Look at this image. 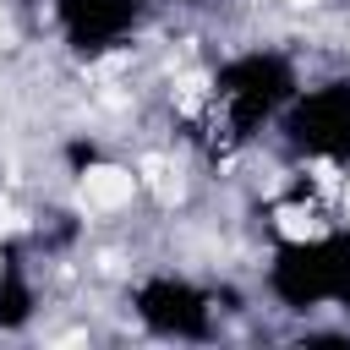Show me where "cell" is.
I'll return each mask as SVG.
<instances>
[{
	"instance_id": "1",
	"label": "cell",
	"mask_w": 350,
	"mask_h": 350,
	"mask_svg": "<svg viewBox=\"0 0 350 350\" xmlns=\"http://www.w3.org/2000/svg\"><path fill=\"white\" fill-rule=\"evenodd\" d=\"M273 290L290 306H317V301H350V235H306L284 241L273 262Z\"/></svg>"
},
{
	"instance_id": "2",
	"label": "cell",
	"mask_w": 350,
	"mask_h": 350,
	"mask_svg": "<svg viewBox=\"0 0 350 350\" xmlns=\"http://www.w3.org/2000/svg\"><path fill=\"white\" fill-rule=\"evenodd\" d=\"M290 98V71H284V60H273V55H246V60H230L219 77H213V104L219 109H230V120L246 131V126H257L268 109H279Z\"/></svg>"
},
{
	"instance_id": "3",
	"label": "cell",
	"mask_w": 350,
	"mask_h": 350,
	"mask_svg": "<svg viewBox=\"0 0 350 350\" xmlns=\"http://www.w3.org/2000/svg\"><path fill=\"white\" fill-rule=\"evenodd\" d=\"M290 142L306 159H339L350 153V88H317L290 109Z\"/></svg>"
},
{
	"instance_id": "4",
	"label": "cell",
	"mask_w": 350,
	"mask_h": 350,
	"mask_svg": "<svg viewBox=\"0 0 350 350\" xmlns=\"http://www.w3.org/2000/svg\"><path fill=\"white\" fill-rule=\"evenodd\" d=\"M60 16L77 49H109L115 38H126L137 5L131 0H60Z\"/></svg>"
},
{
	"instance_id": "5",
	"label": "cell",
	"mask_w": 350,
	"mask_h": 350,
	"mask_svg": "<svg viewBox=\"0 0 350 350\" xmlns=\"http://www.w3.org/2000/svg\"><path fill=\"white\" fill-rule=\"evenodd\" d=\"M142 317L164 334H202V295L175 279H159L142 290Z\"/></svg>"
},
{
	"instance_id": "6",
	"label": "cell",
	"mask_w": 350,
	"mask_h": 350,
	"mask_svg": "<svg viewBox=\"0 0 350 350\" xmlns=\"http://www.w3.org/2000/svg\"><path fill=\"white\" fill-rule=\"evenodd\" d=\"M82 197H88V208H120V202L137 197V175L120 170V164H98V170L82 175Z\"/></svg>"
},
{
	"instance_id": "7",
	"label": "cell",
	"mask_w": 350,
	"mask_h": 350,
	"mask_svg": "<svg viewBox=\"0 0 350 350\" xmlns=\"http://www.w3.org/2000/svg\"><path fill=\"white\" fill-rule=\"evenodd\" d=\"M27 317V290L22 284H5L0 290V323H22Z\"/></svg>"
},
{
	"instance_id": "8",
	"label": "cell",
	"mask_w": 350,
	"mask_h": 350,
	"mask_svg": "<svg viewBox=\"0 0 350 350\" xmlns=\"http://www.w3.org/2000/svg\"><path fill=\"white\" fill-rule=\"evenodd\" d=\"M345 213H350V186H345Z\"/></svg>"
},
{
	"instance_id": "9",
	"label": "cell",
	"mask_w": 350,
	"mask_h": 350,
	"mask_svg": "<svg viewBox=\"0 0 350 350\" xmlns=\"http://www.w3.org/2000/svg\"><path fill=\"white\" fill-rule=\"evenodd\" d=\"M0 38H5V16H0Z\"/></svg>"
}]
</instances>
